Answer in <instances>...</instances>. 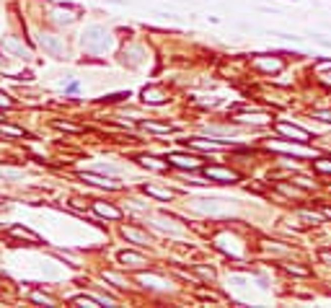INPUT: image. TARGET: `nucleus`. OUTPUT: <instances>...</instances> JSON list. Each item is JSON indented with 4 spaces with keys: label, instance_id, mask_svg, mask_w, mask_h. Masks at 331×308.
<instances>
[{
    "label": "nucleus",
    "instance_id": "6",
    "mask_svg": "<svg viewBox=\"0 0 331 308\" xmlns=\"http://www.w3.org/2000/svg\"><path fill=\"white\" fill-rule=\"evenodd\" d=\"M168 163L171 166H176V168H189V171H197V168H200V161H197V158H192V156H184V153H171V156H168Z\"/></svg>",
    "mask_w": 331,
    "mask_h": 308
},
{
    "label": "nucleus",
    "instance_id": "34",
    "mask_svg": "<svg viewBox=\"0 0 331 308\" xmlns=\"http://www.w3.org/2000/svg\"><path fill=\"white\" fill-rule=\"evenodd\" d=\"M78 88H80V83H78V80H73V83L68 85V94H75V91H78Z\"/></svg>",
    "mask_w": 331,
    "mask_h": 308
},
{
    "label": "nucleus",
    "instance_id": "11",
    "mask_svg": "<svg viewBox=\"0 0 331 308\" xmlns=\"http://www.w3.org/2000/svg\"><path fill=\"white\" fill-rule=\"evenodd\" d=\"M93 212L101 215V217H109V220H119L122 217V210L109 205V202H93Z\"/></svg>",
    "mask_w": 331,
    "mask_h": 308
},
{
    "label": "nucleus",
    "instance_id": "20",
    "mask_svg": "<svg viewBox=\"0 0 331 308\" xmlns=\"http://www.w3.org/2000/svg\"><path fill=\"white\" fill-rule=\"evenodd\" d=\"M73 305H83V308H99L101 300L99 298H91V295H78L73 298Z\"/></svg>",
    "mask_w": 331,
    "mask_h": 308
},
{
    "label": "nucleus",
    "instance_id": "30",
    "mask_svg": "<svg viewBox=\"0 0 331 308\" xmlns=\"http://www.w3.org/2000/svg\"><path fill=\"white\" fill-rule=\"evenodd\" d=\"M313 117H316V119H321V122H331V112H316Z\"/></svg>",
    "mask_w": 331,
    "mask_h": 308
},
{
    "label": "nucleus",
    "instance_id": "7",
    "mask_svg": "<svg viewBox=\"0 0 331 308\" xmlns=\"http://www.w3.org/2000/svg\"><path fill=\"white\" fill-rule=\"evenodd\" d=\"M80 179L88 182V184H96V187H106V189H117V187H119L114 179H106V176L93 173V171H80Z\"/></svg>",
    "mask_w": 331,
    "mask_h": 308
},
{
    "label": "nucleus",
    "instance_id": "25",
    "mask_svg": "<svg viewBox=\"0 0 331 308\" xmlns=\"http://www.w3.org/2000/svg\"><path fill=\"white\" fill-rule=\"evenodd\" d=\"M31 300H34V303H41V305H57V303H55V298L41 295V293H34V295H31Z\"/></svg>",
    "mask_w": 331,
    "mask_h": 308
},
{
    "label": "nucleus",
    "instance_id": "28",
    "mask_svg": "<svg viewBox=\"0 0 331 308\" xmlns=\"http://www.w3.org/2000/svg\"><path fill=\"white\" fill-rule=\"evenodd\" d=\"M0 106H3V109H11V106H13V101H11V96H8L6 91H0Z\"/></svg>",
    "mask_w": 331,
    "mask_h": 308
},
{
    "label": "nucleus",
    "instance_id": "31",
    "mask_svg": "<svg viewBox=\"0 0 331 308\" xmlns=\"http://www.w3.org/2000/svg\"><path fill=\"white\" fill-rule=\"evenodd\" d=\"M55 127H60V129H68V132H75V127H73V124H68V122H55Z\"/></svg>",
    "mask_w": 331,
    "mask_h": 308
},
{
    "label": "nucleus",
    "instance_id": "10",
    "mask_svg": "<svg viewBox=\"0 0 331 308\" xmlns=\"http://www.w3.org/2000/svg\"><path fill=\"white\" fill-rule=\"evenodd\" d=\"M186 145L197 148V150H225L228 143H220V140H202V138H192V140H184Z\"/></svg>",
    "mask_w": 331,
    "mask_h": 308
},
{
    "label": "nucleus",
    "instance_id": "36",
    "mask_svg": "<svg viewBox=\"0 0 331 308\" xmlns=\"http://www.w3.org/2000/svg\"><path fill=\"white\" fill-rule=\"evenodd\" d=\"M321 78H323V80H326V83H331V73H323V75H321Z\"/></svg>",
    "mask_w": 331,
    "mask_h": 308
},
{
    "label": "nucleus",
    "instance_id": "24",
    "mask_svg": "<svg viewBox=\"0 0 331 308\" xmlns=\"http://www.w3.org/2000/svg\"><path fill=\"white\" fill-rule=\"evenodd\" d=\"M143 127L150 129V132H171L173 129L171 124H158V122H143Z\"/></svg>",
    "mask_w": 331,
    "mask_h": 308
},
{
    "label": "nucleus",
    "instance_id": "27",
    "mask_svg": "<svg viewBox=\"0 0 331 308\" xmlns=\"http://www.w3.org/2000/svg\"><path fill=\"white\" fill-rule=\"evenodd\" d=\"M277 189H279V192H285V194H290V197H300V194H303V189H298V187H290V184H279Z\"/></svg>",
    "mask_w": 331,
    "mask_h": 308
},
{
    "label": "nucleus",
    "instance_id": "29",
    "mask_svg": "<svg viewBox=\"0 0 331 308\" xmlns=\"http://www.w3.org/2000/svg\"><path fill=\"white\" fill-rule=\"evenodd\" d=\"M106 101H122V99H129V94H112V96H104Z\"/></svg>",
    "mask_w": 331,
    "mask_h": 308
},
{
    "label": "nucleus",
    "instance_id": "18",
    "mask_svg": "<svg viewBox=\"0 0 331 308\" xmlns=\"http://www.w3.org/2000/svg\"><path fill=\"white\" fill-rule=\"evenodd\" d=\"M143 189H145V194L158 197V200H173V192H171V189H161V187H153V184H148V187H143Z\"/></svg>",
    "mask_w": 331,
    "mask_h": 308
},
{
    "label": "nucleus",
    "instance_id": "16",
    "mask_svg": "<svg viewBox=\"0 0 331 308\" xmlns=\"http://www.w3.org/2000/svg\"><path fill=\"white\" fill-rule=\"evenodd\" d=\"M140 166H145V168H150V171H166L171 163H168V158L161 161V158H153V156H143V158H140Z\"/></svg>",
    "mask_w": 331,
    "mask_h": 308
},
{
    "label": "nucleus",
    "instance_id": "35",
    "mask_svg": "<svg viewBox=\"0 0 331 308\" xmlns=\"http://www.w3.org/2000/svg\"><path fill=\"white\" fill-rule=\"evenodd\" d=\"M321 259H323V261H328V264H331V254H328V251H323V254H321Z\"/></svg>",
    "mask_w": 331,
    "mask_h": 308
},
{
    "label": "nucleus",
    "instance_id": "2",
    "mask_svg": "<svg viewBox=\"0 0 331 308\" xmlns=\"http://www.w3.org/2000/svg\"><path fill=\"white\" fill-rule=\"evenodd\" d=\"M210 182H217V184H235L241 176L235 173V171H230V168H223V166H207L205 171H202Z\"/></svg>",
    "mask_w": 331,
    "mask_h": 308
},
{
    "label": "nucleus",
    "instance_id": "26",
    "mask_svg": "<svg viewBox=\"0 0 331 308\" xmlns=\"http://www.w3.org/2000/svg\"><path fill=\"white\" fill-rule=\"evenodd\" d=\"M285 270H288L290 275H298V277H308V275H311V272H308L305 267H298V264H288Z\"/></svg>",
    "mask_w": 331,
    "mask_h": 308
},
{
    "label": "nucleus",
    "instance_id": "33",
    "mask_svg": "<svg viewBox=\"0 0 331 308\" xmlns=\"http://www.w3.org/2000/svg\"><path fill=\"white\" fill-rule=\"evenodd\" d=\"M303 217L313 220V223H321V215H316V212H303Z\"/></svg>",
    "mask_w": 331,
    "mask_h": 308
},
{
    "label": "nucleus",
    "instance_id": "32",
    "mask_svg": "<svg viewBox=\"0 0 331 308\" xmlns=\"http://www.w3.org/2000/svg\"><path fill=\"white\" fill-rule=\"evenodd\" d=\"M197 272H200V275H205V277H210V280L215 277V272H212V270H207V267H197Z\"/></svg>",
    "mask_w": 331,
    "mask_h": 308
},
{
    "label": "nucleus",
    "instance_id": "8",
    "mask_svg": "<svg viewBox=\"0 0 331 308\" xmlns=\"http://www.w3.org/2000/svg\"><path fill=\"white\" fill-rule=\"evenodd\" d=\"M254 68L261 70V73H279L282 70V60L279 57H256Z\"/></svg>",
    "mask_w": 331,
    "mask_h": 308
},
{
    "label": "nucleus",
    "instance_id": "3",
    "mask_svg": "<svg viewBox=\"0 0 331 308\" xmlns=\"http://www.w3.org/2000/svg\"><path fill=\"white\" fill-rule=\"evenodd\" d=\"M274 129L279 132L282 138H288L293 143H308V140H311V135H308L305 129H300L295 124H288V122H274Z\"/></svg>",
    "mask_w": 331,
    "mask_h": 308
},
{
    "label": "nucleus",
    "instance_id": "21",
    "mask_svg": "<svg viewBox=\"0 0 331 308\" xmlns=\"http://www.w3.org/2000/svg\"><path fill=\"white\" fill-rule=\"evenodd\" d=\"M0 135H6V138H24V129H21V127H11V124H0Z\"/></svg>",
    "mask_w": 331,
    "mask_h": 308
},
{
    "label": "nucleus",
    "instance_id": "17",
    "mask_svg": "<svg viewBox=\"0 0 331 308\" xmlns=\"http://www.w3.org/2000/svg\"><path fill=\"white\" fill-rule=\"evenodd\" d=\"M119 261H122V264H129V267H143L145 256H143V254H135V251H122V254H119Z\"/></svg>",
    "mask_w": 331,
    "mask_h": 308
},
{
    "label": "nucleus",
    "instance_id": "13",
    "mask_svg": "<svg viewBox=\"0 0 331 308\" xmlns=\"http://www.w3.org/2000/svg\"><path fill=\"white\" fill-rule=\"evenodd\" d=\"M8 233H11L13 238H24V241H29V244H39V236H36L34 231L24 228V226H11Z\"/></svg>",
    "mask_w": 331,
    "mask_h": 308
},
{
    "label": "nucleus",
    "instance_id": "4",
    "mask_svg": "<svg viewBox=\"0 0 331 308\" xmlns=\"http://www.w3.org/2000/svg\"><path fill=\"white\" fill-rule=\"evenodd\" d=\"M39 44L44 47V52H50L52 57H57V60H62V57H65V44H62L57 36L41 34V36H39Z\"/></svg>",
    "mask_w": 331,
    "mask_h": 308
},
{
    "label": "nucleus",
    "instance_id": "1",
    "mask_svg": "<svg viewBox=\"0 0 331 308\" xmlns=\"http://www.w3.org/2000/svg\"><path fill=\"white\" fill-rule=\"evenodd\" d=\"M80 44H83V50H85V52H91V55H101V52H106V50H109L112 39H109L106 29H101V26H91V29H85V31H83Z\"/></svg>",
    "mask_w": 331,
    "mask_h": 308
},
{
    "label": "nucleus",
    "instance_id": "9",
    "mask_svg": "<svg viewBox=\"0 0 331 308\" xmlns=\"http://www.w3.org/2000/svg\"><path fill=\"white\" fill-rule=\"evenodd\" d=\"M3 50H6V52H11V55H16V57H24V60H29V57H31L29 47H24V44H21L16 36L3 39Z\"/></svg>",
    "mask_w": 331,
    "mask_h": 308
},
{
    "label": "nucleus",
    "instance_id": "23",
    "mask_svg": "<svg viewBox=\"0 0 331 308\" xmlns=\"http://www.w3.org/2000/svg\"><path fill=\"white\" fill-rule=\"evenodd\" d=\"M104 280H106V282H112L114 288H127V285H124V280H122L117 272H104Z\"/></svg>",
    "mask_w": 331,
    "mask_h": 308
},
{
    "label": "nucleus",
    "instance_id": "19",
    "mask_svg": "<svg viewBox=\"0 0 331 308\" xmlns=\"http://www.w3.org/2000/svg\"><path fill=\"white\" fill-rule=\"evenodd\" d=\"M55 21H57V24H73V21H75V16H73V8H70V6L57 8V11H55Z\"/></svg>",
    "mask_w": 331,
    "mask_h": 308
},
{
    "label": "nucleus",
    "instance_id": "12",
    "mask_svg": "<svg viewBox=\"0 0 331 308\" xmlns=\"http://www.w3.org/2000/svg\"><path fill=\"white\" fill-rule=\"evenodd\" d=\"M137 280L150 290H166L168 288V282L163 277H158V275H137Z\"/></svg>",
    "mask_w": 331,
    "mask_h": 308
},
{
    "label": "nucleus",
    "instance_id": "14",
    "mask_svg": "<svg viewBox=\"0 0 331 308\" xmlns=\"http://www.w3.org/2000/svg\"><path fill=\"white\" fill-rule=\"evenodd\" d=\"M122 233H124V238H129L132 244H140V246H145V244H150V238L143 233V231H137V228H132V226H124L122 228Z\"/></svg>",
    "mask_w": 331,
    "mask_h": 308
},
{
    "label": "nucleus",
    "instance_id": "22",
    "mask_svg": "<svg viewBox=\"0 0 331 308\" xmlns=\"http://www.w3.org/2000/svg\"><path fill=\"white\" fill-rule=\"evenodd\" d=\"M313 168H316L318 173H331V158H318V161H313Z\"/></svg>",
    "mask_w": 331,
    "mask_h": 308
},
{
    "label": "nucleus",
    "instance_id": "5",
    "mask_svg": "<svg viewBox=\"0 0 331 308\" xmlns=\"http://www.w3.org/2000/svg\"><path fill=\"white\" fill-rule=\"evenodd\" d=\"M143 101L153 104V106H161V104L168 101V96L163 94V88H158V85H145L143 88Z\"/></svg>",
    "mask_w": 331,
    "mask_h": 308
},
{
    "label": "nucleus",
    "instance_id": "15",
    "mask_svg": "<svg viewBox=\"0 0 331 308\" xmlns=\"http://www.w3.org/2000/svg\"><path fill=\"white\" fill-rule=\"evenodd\" d=\"M235 122H244V124H267L269 114L264 112H254V114H235Z\"/></svg>",
    "mask_w": 331,
    "mask_h": 308
}]
</instances>
